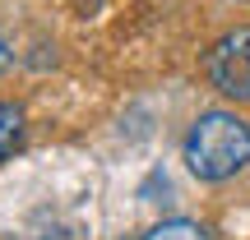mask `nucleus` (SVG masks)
Instances as JSON below:
<instances>
[{
    "label": "nucleus",
    "instance_id": "obj_1",
    "mask_svg": "<svg viewBox=\"0 0 250 240\" xmlns=\"http://www.w3.org/2000/svg\"><path fill=\"white\" fill-rule=\"evenodd\" d=\"M186 166L195 180H227L250 166V125L236 111H204L186 134Z\"/></svg>",
    "mask_w": 250,
    "mask_h": 240
},
{
    "label": "nucleus",
    "instance_id": "obj_2",
    "mask_svg": "<svg viewBox=\"0 0 250 240\" xmlns=\"http://www.w3.org/2000/svg\"><path fill=\"white\" fill-rule=\"evenodd\" d=\"M204 79L227 102H250V28H232L204 51Z\"/></svg>",
    "mask_w": 250,
    "mask_h": 240
},
{
    "label": "nucleus",
    "instance_id": "obj_3",
    "mask_svg": "<svg viewBox=\"0 0 250 240\" xmlns=\"http://www.w3.org/2000/svg\"><path fill=\"white\" fill-rule=\"evenodd\" d=\"M144 240H213V236H208V226L190 222V217H171V222H158Z\"/></svg>",
    "mask_w": 250,
    "mask_h": 240
},
{
    "label": "nucleus",
    "instance_id": "obj_4",
    "mask_svg": "<svg viewBox=\"0 0 250 240\" xmlns=\"http://www.w3.org/2000/svg\"><path fill=\"white\" fill-rule=\"evenodd\" d=\"M19 139H23V111L14 102H0V162L19 148Z\"/></svg>",
    "mask_w": 250,
    "mask_h": 240
},
{
    "label": "nucleus",
    "instance_id": "obj_5",
    "mask_svg": "<svg viewBox=\"0 0 250 240\" xmlns=\"http://www.w3.org/2000/svg\"><path fill=\"white\" fill-rule=\"evenodd\" d=\"M9 60H14V51H9V42H5V37H0V74L9 70Z\"/></svg>",
    "mask_w": 250,
    "mask_h": 240
}]
</instances>
